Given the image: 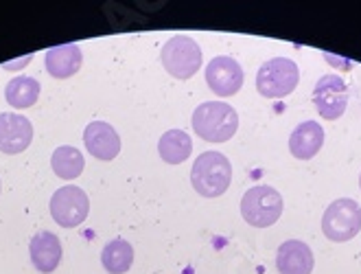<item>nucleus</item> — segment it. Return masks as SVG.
<instances>
[{
  "label": "nucleus",
  "instance_id": "nucleus-6",
  "mask_svg": "<svg viewBox=\"0 0 361 274\" xmlns=\"http://www.w3.org/2000/svg\"><path fill=\"white\" fill-rule=\"evenodd\" d=\"M162 64L176 79H190L202 66V49L188 35H176L162 47Z\"/></svg>",
  "mask_w": 361,
  "mask_h": 274
},
{
  "label": "nucleus",
  "instance_id": "nucleus-18",
  "mask_svg": "<svg viewBox=\"0 0 361 274\" xmlns=\"http://www.w3.org/2000/svg\"><path fill=\"white\" fill-rule=\"evenodd\" d=\"M101 263L110 274H125L134 263V248L125 239H112L101 252Z\"/></svg>",
  "mask_w": 361,
  "mask_h": 274
},
{
  "label": "nucleus",
  "instance_id": "nucleus-19",
  "mask_svg": "<svg viewBox=\"0 0 361 274\" xmlns=\"http://www.w3.org/2000/svg\"><path fill=\"white\" fill-rule=\"evenodd\" d=\"M83 154L77 150V147H71V145H61L53 152V158H51V167L55 176H59L61 180H75L77 176H81L83 172Z\"/></svg>",
  "mask_w": 361,
  "mask_h": 274
},
{
  "label": "nucleus",
  "instance_id": "nucleus-17",
  "mask_svg": "<svg viewBox=\"0 0 361 274\" xmlns=\"http://www.w3.org/2000/svg\"><path fill=\"white\" fill-rule=\"evenodd\" d=\"M5 97H7V103L11 105V108H16V110L31 108V105L39 97V81L33 79V77H27V75L13 77L7 83Z\"/></svg>",
  "mask_w": 361,
  "mask_h": 274
},
{
  "label": "nucleus",
  "instance_id": "nucleus-5",
  "mask_svg": "<svg viewBox=\"0 0 361 274\" xmlns=\"http://www.w3.org/2000/svg\"><path fill=\"white\" fill-rule=\"evenodd\" d=\"M361 230V206L350 198H339L329 204L322 215V233L331 242H348Z\"/></svg>",
  "mask_w": 361,
  "mask_h": 274
},
{
  "label": "nucleus",
  "instance_id": "nucleus-2",
  "mask_svg": "<svg viewBox=\"0 0 361 274\" xmlns=\"http://www.w3.org/2000/svg\"><path fill=\"white\" fill-rule=\"evenodd\" d=\"M190 182L202 198H219L232 182V165L219 152H204L193 162Z\"/></svg>",
  "mask_w": 361,
  "mask_h": 274
},
{
  "label": "nucleus",
  "instance_id": "nucleus-8",
  "mask_svg": "<svg viewBox=\"0 0 361 274\" xmlns=\"http://www.w3.org/2000/svg\"><path fill=\"white\" fill-rule=\"evenodd\" d=\"M315 110L322 119L335 121L346 112L348 105V86L339 75H322L313 90Z\"/></svg>",
  "mask_w": 361,
  "mask_h": 274
},
{
  "label": "nucleus",
  "instance_id": "nucleus-9",
  "mask_svg": "<svg viewBox=\"0 0 361 274\" xmlns=\"http://www.w3.org/2000/svg\"><path fill=\"white\" fill-rule=\"evenodd\" d=\"M206 81L215 95L232 97L243 86V68L235 57L219 55L206 66Z\"/></svg>",
  "mask_w": 361,
  "mask_h": 274
},
{
  "label": "nucleus",
  "instance_id": "nucleus-10",
  "mask_svg": "<svg viewBox=\"0 0 361 274\" xmlns=\"http://www.w3.org/2000/svg\"><path fill=\"white\" fill-rule=\"evenodd\" d=\"M33 141V125L27 117L16 112L0 114V152L20 154Z\"/></svg>",
  "mask_w": 361,
  "mask_h": 274
},
{
  "label": "nucleus",
  "instance_id": "nucleus-12",
  "mask_svg": "<svg viewBox=\"0 0 361 274\" xmlns=\"http://www.w3.org/2000/svg\"><path fill=\"white\" fill-rule=\"evenodd\" d=\"M315 266L311 248L300 239H289L281 244L276 255V268L281 274H311Z\"/></svg>",
  "mask_w": 361,
  "mask_h": 274
},
{
  "label": "nucleus",
  "instance_id": "nucleus-11",
  "mask_svg": "<svg viewBox=\"0 0 361 274\" xmlns=\"http://www.w3.org/2000/svg\"><path fill=\"white\" fill-rule=\"evenodd\" d=\"M83 143H86V150L99 160H112L121 152V136L105 121L90 123L83 132Z\"/></svg>",
  "mask_w": 361,
  "mask_h": 274
},
{
  "label": "nucleus",
  "instance_id": "nucleus-15",
  "mask_svg": "<svg viewBox=\"0 0 361 274\" xmlns=\"http://www.w3.org/2000/svg\"><path fill=\"white\" fill-rule=\"evenodd\" d=\"M83 64V55L77 44L53 47L47 51V71L55 79H68L77 75Z\"/></svg>",
  "mask_w": 361,
  "mask_h": 274
},
{
  "label": "nucleus",
  "instance_id": "nucleus-20",
  "mask_svg": "<svg viewBox=\"0 0 361 274\" xmlns=\"http://www.w3.org/2000/svg\"><path fill=\"white\" fill-rule=\"evenodd\" d=\"M359 186H361V176H359Z\"/></svg>",
  "mask_w": 361,
  "mask_h": 274
},
{
  "label": "nucleus",
  "instance_id": "nucleus-1",
  "mask_svg": "<svg viewBox=\"0 0 361 274\" xmlns=\"http://www.w3.org/2000/svg\"><path fill=\"white\" fill-rule=\"evenodd\" d=\"M193 130L208 143H226L239 130V114L224 101H206L193 112Z\"/></svg>",
  "mask_w": 361,
  "mask_h": 274
},
{
  "label": "nucleus",
  "instance_id": "nucleus-13",
  "mask_svg": "<svg viewBox=\"0 0 361 274\" xmlns=\"http://www.w3.org/2000/svg\"><path fill=\"white\" fill-rule=\"evenodd\" d=\"M324 145V130L317 121H305L289 136V152L298 160H311Z\"/></svg>",
  "mask_w": 361,
  "mask_h": 274
},
{
  "label": "nucleus",
  "instance_id": "nucleus-4",
  "mask_svg": "<svg viewBox=\"0 0 361 274\" xmlns=\"http://www.w3.org/2000/svg\"><path fill=\"white\" fill-rule=\"evenodd\" d=\"M241 215L254 228H267L283 215V198L274 186H252L241 200Z\"/></svg>",
  "mask_w": 361,
  "mask_h": 274
},
{
  "label": "nucleus",
  "instance_id": "nucleus-16",
  "mask_svg": "<svg viewBox=\"0 0 361 274\" xmlns=\"http://www.w3.org/2000/svg\"><path fill=\"white\" fill-rule=\"evenodd\" d=\"M158 152L164 162L180 165L193 152V141H190V136L184 130H169L162 134L158 143Z\"/></svg>",
  "mask_w": 361,
  "mask_h": 274
},
{
  "label": "nucleus",
  "instance_id": "nucleus-14",
  "mask_svg": "<svg viewBox=\"0 0 361 274\" xmlns=\"http://www.w3.org/2000/svg\"><path fill=\"white\" fill-rule=\"evenodd\" d=\"M31 261L39 272H53L59 261H61V244L59 237L49 233V230H42V233H35V237L31 239Z\"/></svg>",
  "mask_w": 361,
  "mask_h": 274
},
{
  "label": "nucleus",
  "instance_id": "nucleus-3",
  "mask_svg": "<svg viewBox=\"0 0 361 274\" xmlns=\"http://www.w3.org/2000/svg\"><path fill=\"white\" fill-rule=\"evenodd\" d=\"M300 81V68L289 57H271L257 73V90L265 99H283L295 90Z\"/></svg>",
  "mask_w": 361,
  "mask_h": 274
},
{
  "label": "nucleus",
  "instance_id": "nucleus-7",
  "mask_svg": "<svg viewBox=\"0 0 361 274\" xmlns=\"http://www.w3.org/2000/svg\"><path fill=\"white\" fill-rule=\"evenodd\" d=\"M88 213H90V200L86 191L75 184L57 189L51 198V215L63 228H75L83 224Z\"/></svg>",
  "mask_w": 361,
  "mask_h": 274
}]
</instances>
